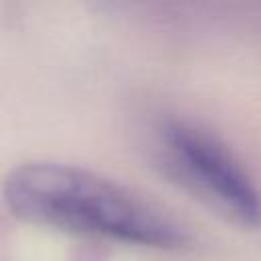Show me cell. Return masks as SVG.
<instances>
[{
    "label": "cell",
    "instance_id": "6da1fadb",
    "mask_svg": "<svg viewBox=\"0 0 261 261\" xmlns=\"http://www.w3.org/2000/svg\"><path fill=\"white\" fill-rule=\"evenodd\" d=\"M8 208L31 222L141 247H175L181 230L122 186L53 161L14 167L4 179Z\"/></svg>",
    "mask_w": 261,
    "mask_h": 261
},
{
    "label": "cell",
    "instance_id": "7a4b0ae2",
    "mask_svg": "<svg viewBox=\"0 0 261 261\" xmlns=\"http://www.w3.org/2000/svg\"><path fill=\"white\" fill-rule=\"evenodd\" d=\"M165 145L177 165L245 224L261 220V198L239 163L210 137L184 124L165 128Z\"/></svg>",
    "mask_w": 261,
    "mask_h": 261
}]
</instances>
